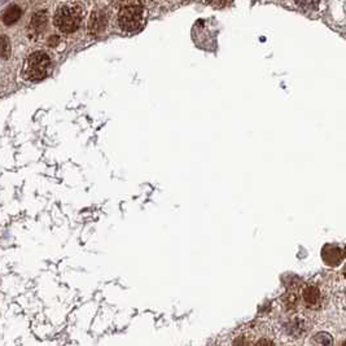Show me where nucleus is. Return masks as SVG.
Listing matches in <instances>:
<instances>
[{
	"instance_id": "2eb2a0df",
	"label": "nucleus",
	"mask_w": 346,
	"mask_h": 346,
	"mask_svg": "<svg viewBox=\"0 0 346 346\" xmlns=\"http://www.w3.org/2000/svg\"><path fill=\"white\" fill-rule=\"evenodd\" d=\"M60 43V38L59 37H51L49 41H48V45L49 46H56Z\"/></svg>"
},
{
	"instance_id": "39448f33",
	"label": "nucleus",
	"mask_w": 346,
	"mask_h": 346,
	"mask_svg": "<svg viewBox=\"0 0 346 346\" xmlns=\"http://www.w3.org/2000/svg\"><path fill=\"white\" fill-rule=\"evenodd\" d=\"M107 23L108 17L105 12L101 11V9L93 11L89 21L90 34H92V35H100V34H103L104 31H105V29H107Z\"/></svg>"
},
{
	"instance_id": "f8f14e48",
	"label": "nucleus",
	"mask_w": 346,
	"mask_h": 346,
	"mask_svg": "<svg viewBox=\"0 0 346 346\" xmlns=\"http://www.w3.org/2000/svg\"><path fill=\"white\" fill-rule=\"evenodd\" d=\"M232 346H252L251 341L245 337V336H240L237 339L233 341V345Z\"/></svg>"
},
{
	"instance_id": "ddd939ff",
	"label": "nucleus",
	"mask_w": 346,
	"mask_h": 346,
	"mask_svg": "<svg viewBox=\"0 0 346 346\" xmlns=\"http://www.w3.org/2000/svg\"><path fill=\"white\" fill-rule=\"evenodd\" d=\"M207 1L211 4V5H214V7H222V5H225L227 0H207Z\"/></svg>"
},
{
	"instance_id": "0eeeda50",
	"label": "nucleus",
	"mask_w": 346,
	"mask_h": 346,
	"mask_svg": "<svg viewBox=\"0 0 346 346\" xmlns=\"http://www.w3.org/2000/svg\"><path fill=\"white\" fill-rule=\"evenodd\" d=\"M303 301H305L307 307L315 309L322 303L321 292L318 291V288L313 287V285L306 287V289L303 291Z\"/></svg>"
},
{
	"instance_id": "6e6552de",
	"label": "nucleus",
	"mask_w": 346,
	"mask_h": 346,
	"mask_svg": "<svg viewBox=\"0 0 346 346\" xmlns=\"http://www.w3.org/2000/svg\"><path fill=\"white\" fill-rule=\"evenodd\" d=\"M21 16H23L21 8L17 7V5H13V7L8 8L5 13L3 15V23L5 25H12V23H17Z\"/></svg>"
},
{
	"instance_id": "4468645a",
	"label": "nucleus",
	"mask_w": 346,
	"mask_h": 346,
	"mask_svg": "<svg viewBox=\"0 0 346 346\" xmlns=\"http://www.w3.org/2000/svg\"><path fill=\"white\" fill-rule=\"evenodd\" d=\"M255 346H274V344L270 341V340H266V339H262L259 340L257 343V345Z\"/></svg>"
},
{
	"instance_id": "20e7f679",
	"label": "nucleus",
	"mask_w": 346,
	"mask_h": 346,
	"mask_svg": "<svg viewBox=\"0 0 346 346\" xmlns=\"http://www.w3.org/2000/svg\"><path fill=\"white\" fill-rule=\"evenodd\" d=\"M346 257V247L337 244H327L322 249V258L328 266H337Z\"/></svg>"
},
{
	"instance_id": "9b49d317",
	"label": "nucleus",
	"mask_w": 346,
	"mask_h": 346,
	"mask_svg": "<svg viewBox=\"0 0 346 346\" xmlns=\"http://www.w3.org/2000/svg\"><path fill=\"white\" fill-rule=\"evenodd\" d=\"M296 1L302 9H314L318 4V0H296Z\"/></svg>"
},
{
	"instance_id": "dca6fc26",
	"label": "nucleus",
	"mask_w": 346,
	"mask_h": 346,
	"mask_svg": "<svg viewBox=\"0 0 346 346\" xmlns=\"http://www.w3.org/2000/svg\"><path fill=\"white\" fill-rule=\"evenodd\" d=\"M344 275H345V277H346V265H345V267H344Z\"/></svg>"
},
{
	"instance_id": "7ed1b4c3",
	"label": "nucleus",
	"mask_w": 346,
	"mask_h": 346,
	"mask_svg": "<svg viewBox=\"0 0 346 346\" xmlns=\"http://www.w3.org/2000/svg\"><path fill=\"white\" fill-rule=\"evenodd\" d=\"M117 23L125 33H138L145 25V11L139 3L130 1L118 11Z\"/></svg>"
},
{
	"instance_id": "1a4fd4ad",
	"label": "nucleus",
	"mask_w": 346,
	"mask_h": 346,
	"mask_svg": "<svg viewBox=\"0 0 346 346\" xmlns=\"http://www.w3.org/2000/svg\"><path fill=\"white\" fill-rule=\"evenodd\" d=\"M332 337L328 333H318L310 340V346H332Z\"/></svg>"
},
{
	"instance_id": "f257e3e1",
	"label": "nucleus",
	"mask_w": 346,
	"mask_h": 346,
	"mask_svg": "<svg viewBox=\"0 0 346 346\" xmlns=\"http://www.w3.org/2000/svg\"><path fill=\"white\" fill-rule=\"evenodd\" d=\"M85 16V8L79 1H64L56 8L53 23L59 31L70 34L77 31Z\"/></svg>"
},
{
	"instance_id": "9d476101",
	"label": "nucleus",
	"mask_w": 346,
	"mask_h": 346,
	"mask_svg": "<svg viewBox=\"0 0 346 346\" xmlns=\"http://www.w3.org/2000/svg\"><path fill=\"white\" fill-rule=\"evenodd\" d=\"M11 42L5 35L0 37V56L3 59H8L11 56Z\"/></svg>"
},
{
	"instance_id": "423d86ee",
	"label": "nucleus",
	"mask_w": 346,
	"mask_h": 346,
	"mask_svg": "<svg viewBox=\"0 0 346 346\" xmlns=\"http://www.w3.org/2000/svg\"><path fill=\"white\" fill-rule=\"evenodd\" d=\"M48 23V15L46 11L35 12L30 20V31L35 35L45 31Z\"/></svg>"
},
{
	"instance_id": "f3484780",
	"label": "nucleus",
	"mask_w": 346,
	"mask_h": 346,
	"mask_svg": "<svg viewBox=\"0 0 346 346\" xmlns=\"http://www.w3.org/2000/svg\"><path fill=\"white\" fill-rule=\"evenodd\" d=\"M343 346H346V341H345V343H344V344H343Z\"/></svg>"
},
{
	"instance_id": "f03ea898",
	"label": "nucleus",
	"mask_w": 346,
	"mask_h": 346,
	"mask_svg": "<svg viewBox=\"0 0 346 346\" xmlns=\"http://www.w3.org/2000/svg\"><path fill=\"white\" fill-rule=\"evenodd\" d=\"M52 71V60L47 52L35 51L25 60L23 77L27 82H39L47 78Z\"/></svg>"
}]
</instances>
